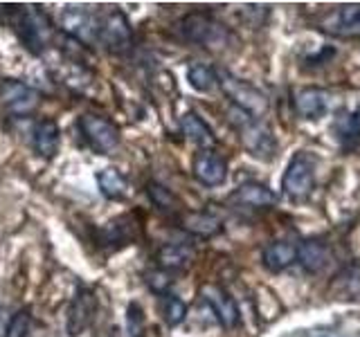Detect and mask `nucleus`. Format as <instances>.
Listing matches in <instances>:
<instances>
[{"mask_svg": "<svg viewBox=\"0 0 360 337\" xmlns=\"http://www.w3.org/2000/svg\"><path fill=\"white\" fill-rule=\"evenodd\" d=\"M232 115H234L232 124L236 126V131H239L245 149L250 151L255 157H259V160H273L275 151H277V142H275L273 133H270V128L266 126V124H262L250 115H245V112L239 108H234Z\"/></svg>", "mask_w": 360, "mask_h": 337, "instance_id": "obj_4", "label": "nucleus"}, {"mask_svg": "<svg viewBox=\"0 0 360 337\" xmlns=\"http://www.w3.org/2000/svg\"><path fill=\"white\" fill-rule=\"evenodd\" d=\"M79 131H82L90 149L101 155H110L112 151H117V146L122 142L120 128L115 124L101 115H93V112L79 117Z\"/></svg>", "mask_w": 360, "mask_h": 337, "instance_id": "obj_5", "label": "nucleus"}, {"mask_svg": "<svg viewBox=\"0 0 360 337\" xmlns=\"http://www.w3.org/2000/svg\"><path fill=\"white\" fill-rule=\"evenodd\" d=\"M295 261H297V245L286 241V239L273 241V243H268L264 247L262 263L270 270V272H281V270H288Z\"/></svg>", "mask_w": 360, "mask_h": 337, "instance_id": "obj_20", "label": "nucleus"}, {"mask_svg": "<svg viewBox=\"0 0 360 337\" xmlns=\"http://www.w3.org/2000/svg\"><path fill=\"white\" fill-rule=\"evenodd\" d=\"M97 185L108 200H124L129 196V183L117 168H101L97 173Z\"/></svg>", "mask_w": 360, "mask_h": 337, "instance_id": "obj_23", "label": "nucleus"}, {"mask_svg": "<svg viewBox=\"0 0 360 337\" xmlns=\"http://www.w3.org/2000/svg\"><path fill=\"white\" fill-rule=\"evenodd\" d=\"M295 110L302 119H320L329 110V93L322 88H300L295 93Z\"/></svg>", "mask_w": 360, "mask_h": 337, "instance_id": "obj_13", "label": "nucleus"}, {"mask_svg": "<svg viewBox=\"0 0 360 337\" xmlns=\"http://www.w3.org/2000/svg\"><path fill=\"white\" fill-rule=\"evenodd\" d=\"M333 299H358L360 297V263H349L338 272L329 284Z\"/></svg>", "mask_w": 360, "mask_h": 337, "instance_id": "obj_21", "label": "nucleus"}, {"mask_svg": "<svg viewBox=\"0 0 360 337\" xmlns=\"http://www.w3.org/2000/svg\"><path fill=\"white\" fill-rule=\"evenodd\" d=\"M32 144H34V151H37L41 157L52 160V157L59 153V144H61L59 124L50 117L39 119L32 128Z\"/></svg>", "mask_w": 360, "mask_h": 337, "instance_id": "obj_14", "label": "nucleus"}, {"mask_svg": "<svg viewBox=\"0 0 360 337\" xmlns=\"http://www.w3.org/2000/svg\"><path fill=\"white\" fill-rule=\"evenodd\" d=\"M200 297L210 306L212 315L219 319V324L223 326V329H234V326L239 324V319H241L239 306H236V301L221 286L205 284L200 288Z\"/></svg>", "mask_w": 360, "mask_h": 337, "instance_id": "obj_11", "label": "nucleus"}, {"mask_svg": "<svg viewBox=\"0 0 360 337\" xmlns=\"http://www.w3.org/2000/svg\"><path fill=\"white\" fill-rule=\"evenodd\" d=\"M178 32L185 41L196 43L200 48H207L214 52L225 50L232 39L228 27H223L219 20H214L207 14H200V11H194V14H187L185 18H180Z\"/></svg>", "mask_w": 360, "mask_h": 337, "instance_id": "obj_1", "label": "nucleus"}, {"mask_svg": "<svg viewBox=\"0 0 360 337\" xmlns=\"http://www.w3.org/2000/svg\"><path fill=\"white\" fill-rule=\"evenodd\" d=\"M97 312V295L95 290H90L86 286L77 288L75 297L70 301L65 312V331L70 337H79L90 329V324L95 319Z\"/></svg>", "mask_w": 360, "mask_h": 337, "instance_id": "obj_8", "label": "nucleus"}, {"mask_svg": "<svg viewBox=\"0 0 360 337\" xmlns=\"http://www.w3.org/2000/svg\"><path fill=\"white\" fill-rule=\"evenodd\" d=\"M324 29L338 34V37L352 39L360 37V3L342 5L335 14L324 22Z\"/></svg>", "mask_w": 360, "mask_h": 337, "instance_id": "obj_19", "label": "nucleus"}, {"mask_svg": "<svg viewBox=\"0 0 360 337\" xmlns=\"http://www.w3.org/2000/svg\"><path fill=\"white\" fill-rule=\"evenodd\" d=\"M221 79V88L223 93L230 97V101L234 104V108L243 110L245 115H250L255 119H259L262 115H266L268 110V101L262 90H257L252 84L243 81V79H236L232 74L228 77H219Z\"/></svg>", "mask_w": 360, "mask_h": 337, "instance_id": "obj_6", "label": "nucleus"}, {"mask_svg": "<svg viewBox=\"0 0 360 337\" xmlns=\"http://www.w3.org/2000/svg\"><path fill=\"white\" fill-rule=\"evenodd\" d=\"M196 258V252L191 245L185 243H167L162 245L155 254V263L165 272H185L187 267H191Z\"/></svg>", "mask_w": 360, "mask_h": 337, "instance_id": "obj_15", "label": "nucleus"}, {"mask_svg": "<svg viewBox=\"0 0 360 337\" xmlns=\"http://www.w3.org/2000/svg\"><path fill=\"white\" fill-rule=\"evenodd\" d=\"M14 29L32 54H41L50 45L52 25L39 7H18L14 11Z\"/></svg>", "mask_w": 360, "mask_h": 337, "instance_id": "obj_2", "label": "nucleus"}, {"mask_svg": "<svg viewBox=\"0 0 360 337\" xmlns=\"http://www.w3.org/2000/svg\"><path fill=\"white\" fill-rule=\"evenodd\" d=\"M39 93L25 84L9 81L3 86V106L14 115H27L39 106Z\"/></svg>", "mask_w": 360, "mask_h": 337, "instance_id": "obj_16", "label": "nucleus"}, {"mask_svg": "<svg viewBox=\"0 0 360 337\" xmlns=\"http://www.w3.org/2000/svg\"><path fill=\"white\" fill-rule=\"evenodd\" d=\"M187 81L191 88L198 90V93H214V90L221 86L217 70L207 63H191L187 70Z\"/></svg>", "mask_w": 360, "mask_h": 337, "instance_id": "obj_26", "label": "nucleus"}, {"mask_svg": "<svg viewBox=\"0 0 360 337\" xmlns=\"http://www.w3.org/2000/svg\"><path fill=\"white\" fill-rule=\"evenodd\" d=\"M160 315L167 326H180L187 317V306L183 299H178L176 295H162L160 299Z\"/></svg>", "mask_w": 360, "mask_h": 337, "instance_id": "obj_27", "label": "nucleus"}, {"mask_svg": "<svg viewBox=\"0 0 360 337\" xmlns=\"http://www.w3.org/2000/svg\"><path fill=\"white\" fill-rule=\"evenodd\" d=\"M191 173L205 187H221L228 178V160L214 149H202L191 160Z\"/></svg>", "mask_w": 360, "mask_h": 337, "instance_id": "obj_10", "label": "nucleus"}, {"mask_svg": "<svg viewBox=\"0 0 360 337\" xmlns=\"http://www.w3.org/2000/svg\"><path fill=\"white\" fill-rule=\"evenodd\" d=\"M297 261L311 275H318L331 263V247L322 239H309L297 245Z\"/></svg>", "mask_w": 360, "mask_h": 337, "instance_id": "obj_17", "label": "nucleus"}, {"mask_svg": "<svg viewBox=\"0 0 360 337\" xmlns=\"http://www.w3.org/2000/svg\"><path fill=\"white\" fill-rule=\"evenodd\" d=\"M30 329H32V312L30 308H20L14 317L9 319L5 337H27Z\"/></svg>", "mask_w": 360, "mask_h": 337, "instance_id": "obj_28", "label": "nucleus"}, {"mask_svg": "<svg viewBox=\"0 0 360 337\" xmlns=\"http://www.w3.org/2000/svg\"><path fill=\"white\" fill-rule=\"evenodd\" d=\"M146 194H149L151 202L160 209L162 213H169V216H180V213L185 211L183 202H180V198L174 194L172 189H167L165 185L160 183H149L146 185Z\"/></svg>", "mask_w": 360, "mask_h": 337, "instance_id": "obj_24", "label": "nucleus"}, {"mask_svg": "<svg viewBox=\"0 0 360 337\" xmlns=\"http://www.w3.org/2000/svg\"><path fill=\"white\" fill-rule=\"evenodd\" d=\"M315 189V157L309 151H297L281 178V191L295 202L309 200Z\"/></svg>", "mask_w": 360, "mask_h": 337, "instance_id": "obj_3", "label": "nucleus"}, {"mask_svg": "<svg viewBox=\"0 0 360 337\" xmlns=\"http://www.w3.org/2000/svg\"><path fill=\"white\" fill-rule=\"evenodd\" d=\"M180 131H183V135L191 144L198 146V151L214 149V146H217L214 131L207 126L205 119L196 115V112H185V115L180 117Z\"/></svg>", "mask_w": 360, "mask_h": 337, "instance_id": "obj_22", "label": "nucleus"}, {"mask_svg": "<svg viewBox=\"0 0 360 337\" xmlns=\"http://www.w3.org/2000/svg\"><path fill=\"white\" fill-rule=\"evenodd\" d=\"M230 202L241 209H270L275 207L277 196L273 189H268L262 183H245L232 191Z\"/></svg>", "mask_w": 360, "mask_h": 337, "instance_id": "obj_12", "label": "nucleus"}, {"mask_svg": "<svg viewBox=\"0 0 360 337\" xmlns=\"http://www.w3.org/2000/svg\"><path fill=\"white\" fill-rule=\"evenodd\" d=\"M97 41L104 45L108 52L122 54L131 48L133 29L127 14L120 9H112L97 20Z\"/></svg>", "mask_w": 360, "mask_h": 337, "instance_id": "obj_7", "label": "nucleus"}, {"mask_svg": "<svg viewBox=\"0 0 360 337\" xmlns=\"http://www.w3.org/2000/svg\"><path fill=\"white\" fill-rule=\"evenodd\" d=\"M176 218H178V225L185 232L200 236V239H212V236H217L223 230L221 218L214 216V213H210V211H189V209H185Z\"/></svg>", "mask_w": 360, "mask_h": 337, "instance_id": "obj_18", "label": "nucleus"}, {"mask_svg": "<svg viewBox=\"0 0 360 337\" xmlns=\"http://www.w3.org/2000/svg\"><path fill=\"white\" fill-rule=\"evenodd\" d=\"M333 133L342 146H354L360 140V106L342 112L333 124Z\"/></svg>", "mask_w": 360, "mask_h": 337, "instance_id": "obj_25", "label": "nucleus"}, {"mask_svg": "<svg viewBox=\"0 0 360 337\" xmlns=\"http://www.w3.org/2000/svg\"><path fill=\"white\" fill-rule=\"evenodd\" d=\"M140 234V225L131 213H124L108 220L106 225H101L97 230V243L106 250H120L124 245H131Z\"/></svg>", "mask_w": 360, "mask_h": 337, "instance_id": "obj_9", "label": "nucleus"}]
</instances>
